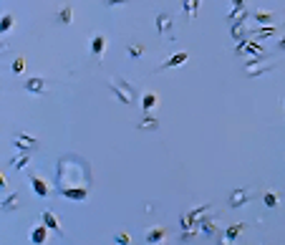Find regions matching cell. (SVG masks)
<instances>
[{
	"mask_svg": "<svg viewBox=\"0 0 285 245\" xmlns=\"http://www.w3.org/2000/svg\"><path fill=\"white\" fill-rule=\"evenodd\" d=\"M278 202H280V200H278L275 192H265V205H268V208H278Z\"/></svg>",
	"mask_w": 285,
	"mask_h": 245,
	"instance_id": "obj_23",
	"label": "cell"
},
{
	"mask_svg": "<svg viewBox=\"0 0 285 245\" xmlns=\"http://www.w3.org/2000/svg\"><path fill=\"white\" fill-rule=\"evenodd\" d=\"M127 53H129L132 58H139V56L144 53V46H139V43H129V46H127Z\"/></svg>",
	"mask_w": 285,
	"mask_h": 245,
	"instance_id": "obj_22",
	"label": "cell"
},
{
	"mask_svg": "<svg viewBox=\"0 0 285 245\" xmlns=\"http://www.w3.org/2000/svg\"><path fill=\"white\" fill-rule=\"evenodd\" d=\"M104 3H106L109 8H114V5H121V3H127V0H104Z\"/></svg>",
	"mask_w": 285,
	"mask_h": 245,
	"instance_id": "obj_28",
	"label": "cell"
},
{
	"mask_svg": "<svg viewBox=\"0 0 285 245\" xmlns=\"http://www.w3.org/2000/svg\"><path fill=\"white\" fill-rule=\"evenodd\" d=\"M159 245H167V243H159Z\"/></svg>",
	"mask_w": 285,
	"mask_h": 245,
	"instance_id": "obj_32",
	"label": "cell"
},
{
	"mask_svg": "<svg viewBox=\"0 0 285 245\" xmlns=\"http://www.w3.org/2000/svg\"><path fill=\"white\" fill-rule=\"evenodd\" d=\"M268 71H273L270 63H263L260 58H248V66H245L248 76H260V73H268Z\"/></svg>",
	"mask_w": 285,
	"mask_h": 245,
	"instance_id": "obj_2",
	"label": "cell"
},
{
	"mask_svg": "<svg viewBox=\"0 0 285 245\" xmlns=\"http://www.w3.org/2000/svg\"><path fill=\"white\" fill-rule=\"evenodd\" d=\"M248 200H250V192L240 187V190H232L230 192V200L227 202H230V208H240V205H245Z\"/></svg>",
	"mask_w": 285,
	"mask_h": 245,
	"instance_id": "obj_8",
	"label": "cell"
},
{
	"mask_svg": "<svg viewBox=\"0 0 285 245\" xmlns=\"http://www.w3.org/2000/svg\"><path fill=\"white\" fill-rule=\"evenodd\" d=\"M30 243L33 245H46L48 243V228L40 223V225H35L33 230H30Z\"/></svg>",
	"mask_w": 285,
	"mask_h": 245,
	"instance_id": "obj_5",
	"label": "cell"
},
{
	"mask_svg": "<svg viewBox=\"0 0 285 245\" xmlns=\"http://www.w3.org/2000/svg\"><path fill=\"white\" fill-rule=\"evenodd\" d=\"M104 51H106V35L96 33V35L91 38V53H94V58H96V61H101Z\"/></svg>",
	"mask_w": 285,
	"mask_h": 245,
	"instance_id": "obj_6",
	"label": "cell"
},
{
	"mask_svg": "<svg viewBox=\"0 0 285 245\" xmlns=\"http://www.w3.org/2000/svg\"><path fill=\"white\" fill-rule=\"evenodd\" d=\"M283 106H285V101H283Z\"/></svg>",
	"mask_w": 285,
	"mask_h": 245,
	"instance_id": "obj_33",
	"label": "cell"
},
{
	"mask_svg": "<svg viewBox=\"0 0 285 245\" xmlns=\"http://www.w3.org/2000/svg\"><path fill=\"white\" fill-rule=\"evenodd\" d=\"M43 225L48 228V230H53V233H58V235H63V228H61V223H58V218L53 215V213H43Z\"/></svg>",
	"mask_w": 285,
	"mask_h": 245,
	"instance_id": "obj_12",
	"label": "cell"
},
{
	"mask_svg": "<svg viewBox=\"0 0 285 245\" xmlns=\"http://www.w3.org/2000/svg\"><path fill=\"white\" fill-rule=\"evenodd\" d=\"M109 89L116 94V99H119L121 104H134V101H137L134 89L127 84V81H121V78H111V81H109Z\"/></svg>",
	"mask_w": 285,
	"mask_h": 245,
	"instance_id": "obj_1",
	"label": "cell"
},
{
	"mask_svg": "<svg viewBox=\"0 0 285 245\" xmlns=\"http://www.w3.org/2000/svg\"><path fill=\"white\" fill-rule=\"evenodd\" d=\"M13 23H15V20H13V15H8V13H5V15H0V35L8 33V30L13 28Z\"/></svg>",
	"mask_w": 285,
	"mask_h": 245,
	"instance_id": "obj_19",
	"label": "cell"
},
{
	"mask_svg": "<svg viewBox=\"0 0 285 245\" xmlns=\"http://www.w3.org/2000/svg\"><path fill=\"white\" fill-rule=\"evenodd\" d=\"M156 30H159V33L172 30V15H169V13H159V15H156Z\"/></svg>",
	"mask_w": 285,
	"mask_h": 245,
	"instance_id": "obj_14",
	"label": "cell"
},
{
	"mask_svg": "<svg viewBox=\"0 0 285 245\" xmlns=\"http://www.w3.org/2000/svg\"><path fill=\"white\" fill-rule=\"evenodd\" d=\"M13 144H15L20 152H30V149L38 147V139H35V137H28V134H15Z\"/></svg>",
	"mask_w": 285,
	"mask_h": 245,
	"instance_id": "obj_4",
	"label": "cell"
},
{
	"mask_svg": "<svg viewBox=\"0 0 285 245\" xmlns=\"http://www.w3.org/2000/svg\"><path fill=\"white\" fill-rule=\"evenodd\" d=\"M156 127H159V121L154 116H144L142 124H139V129H156Z\"/></svg>",
	"mask_w": 285,
	"mask_h": 245,
	"instance_id": "obj_21",
	"label": "cell"
},
{
	"mask_svg": "<svg viewBox=\"0 0 285 245\" xmlns=\"http://www.w3.org/2000/svg\"><path fill=\"white\" fill-rule=\"evenodd\" d=\"M242 230H245V223H237V225H232V228H227V233H225L222 238H225L227 243H232V240H235V238H237V235H240Z\"/></svg>",
	"mask_w": 285,
	"mask_h": 245,
	"instance_id": "obj_16",
	"label": "cell"
},
{
	"mask_svg": "<svg viewBox=\"0 0 285 245\" xmlns=\"http://www.w3.org/2000/svg\"><path fill=\"white\" fill-rule=\"evenodd\" d=\"M164 238H167V230H164V228H154V230H149V233H146V243H149V245H159V243H164Z\"/></svg>",
	"mask_w": 285,
	"mask_h": 245,
	"instance_id": "obj_13",
	"label": "cell"
},
{
	"mask_svg": "<svg viewBox=\"0 0 285 245\" xmlns=\"http://www.w3.org/2000/svg\"><path fill=\"white\" fill-rule=\"evenodd\" d=\"M3 51H8V43H3V40H0V53Z\"/></svg>",
	"mask_w": 285,
	"mask_h": 245,
	"instance_id": "obj_30",
	"label": "cell"
},
{
	"mask_svg": "<svg viewBox=\"0 0 285 245\" xmlns=\"http://www.w3.org/2000/svg\"><path fill=\"white\" fill-rule=\"evenodd\" d=\"M18 202H20V195L10 192L3 202H0V210H3V213H13V210H18Z\"/></svg>",
	"mask_w": 285,
	"mask_h": 245,
	"instance_id": "obj_11",
	"label": "cell"
},
{
	"mask_svg": "<svg viewBox=\"0 0 285 245\" xmlns=\"http://www.w3.org/2000/svg\"><path fill=\"white\" fill-rule=\"evenodd\" d=\"M114 240H116L119 245H129V243H132V235H129V233H116Z\"/></svg>",
	"mask_w": 285,
	"mask_h": 245,
	"instance_id": "obj_24",
	"label": "cell"
},
{
	"mask_svg": "<svg viewBox=\"0 0 285 245\" xmlns=\"http://www.w3.org/2000/svg\"><path fill=\"white\" fill-rule=\"evenodd\" d=\"M275 33V25H263L260 30H258V38H270Z\"/></svg>",
	"mask_w": 285,
	"mask_h": 245,
	"instance_id": "obj_26",
	"label": "cell"
},
{
	"mask_svg": "<svg viewBox=\"0 0 285 245\" xmlns=\"http://www.w3.org/2000/svg\"><path fill=\"white\" fill-rule=\"evenodd\" d=\"M30 185H33V192H35L38 197H48V195H51V185H48L43 177L30 175Z\"/></svg>",
	"mask_w": 285,
	"mask_h": 245,
	"instance_id": "obj_3",
	"label": "cell"
},
{
	"mask_svg": "<svg viewBox=\"0 0 285 245\" xmlns=\"http://www.w3.org/2000/svg\"><path fill=\"white\" fill-rule=\"evenodd\" d=\"M255 20H258V23H270V20H273V13L258 10V13H255Z\"/></svg>",
	"mask_w": 285,
	"mask_h": 245,
	"instance_id": "obj_25",
	"label": "cell"
},
{
	"mask_svg": "<svg viewBox=\"0 0 285 245\" xmlns=\"http://www.w3.org/2000/svg\"><path fill=\"white\" fill-rule=\"evenodd\" d=\"M61 195H63V197H68V200H76V202H81V200H86V195H89V187H63V190H61Z\"/></svg>",
	"mask_w": 285,
	"mask_h": 245,
	"instance_id": "obj_9",
	"label": "cell"
},
{
	"mask_svg": "<svg viewBox=\"0 0 285 245\" xmlns=\"http://www.w3.org/2000/svg\"><path fill=\"white\" fill-rule=\"evenodd\" d=\"M5 190H8V182H5L3 175H0V192H5Z\"/></svg>",
	"mask_w": 285,
	"mask_h": 245,
	"instance_id": "obj_29",
	"label": "cell"
},
{
	"mask_svg": "<svg viewBox=\"0 0 285 245\" xmlns=\"http://www.w3.org/2000/svg\"><path fill=\"white\" fill-rule=\"evenodd\" d=\"M156 101H159L156 94H144V96H142V109H144V111H151V109L156 106Z\"/></svg>",
	"mask_w": 285,
	"mask_h": 245,
	"instance_id": "obj_18",
	"label": "cell"
},
{
	"mask_svg": "<svg viewBox=\"0 0 285 245\" xmlns=\"http://www.w3.org/2000/svg\"><path fill=\"white\" fill-rule=\"evenodd\" d=\"M25 91H30V94H46V81L38 78V76L28 78L25 81Z\"/></svg>",
	"mask_w": 285,
	"mask_h": 245,
	"instance_id": "obj_10",
	"label": "cell"
},
{
	"mask_svg": "<svg viewBox=\"0 0 285 245\" xmlns=\"http://www.w3.org/2000/svg\"><path fill=\"white\" fill-rule=\"evenodd\" d=\"M10 165H13V170H25L28 165H30V157H28V152H20L13 162H10Z\"/></svg>",
	"mask_w": 285,
	"mask_h": 245,
	"instance_id": "obj_15",
	"label": "cell"
},
{
	"mask_svg": "<svg viewBox=\"0 0 285 245\" xmlns=\"http://www.w3.org/2000/svg\"><path fill=\"white\" fill-rule=\"evenodd\" d=\"M23 68H25V58L20 56V58H15V61H13V73H20Z\"/></svg>",
	"mask_w": 285,
	"mask_h": 245,
	"instance_id": "obj_27",
	"label": "cell"
},
{
	"mask_svg": "<svg viewBox=\"0 0 285 245\" xmlns=\"http://www.w3.org/2000/svg\"><path fill=\"white\" fill-rule=\"evenodd\" d=\"M58 20L68 25V23L73 20V8H68V5H66V8H61V10H58Z\"/></svg>",
	"mask_w": 285,
	"mask_h": 245,
	"instance_id": "obj_20",
	"label": "cell"
},
{
	"mask_svg": "<svg viewBox=\"0 0 285 245\" xmlns=\"http://www.w3.org/2000/svg\"><path fill=\"white\" fill-rule=\"evenodd\" d=\"M197 10H199V0H184V13L194 20L197 18Z\"/></svg>",
	"mask_w": 285,
	"mask_h": 245,
	"instance_id": "obj_17",
	"label": "cell"
},
{
	"mask_svg": "<svg viewBox=\"0 0 285 245\" xmlns=\"http://www.w3.org/2000/svg\"><path fill=\"white\" fill-rule=\"evenodd\" d=\"M278 46H280V51H285V38H280V43H278Z\"/></svg>",
	"mask_w": 285,
	"mask_h": 245,
	"instance_id": "obj_31",
	"label": "cell"
},
{
	"mask_svg": "<svg viewBox=\"0 0 285 245\" xmlns=\"http://www.w3.org/2000/svg\"><path fill=\"white\" fill-rule=\"evenodd\" d=\"M187 51H179V53H174V56H169L164 63H161L156 71H164V68H177V66H182V63H187Z\"/></svg>",
	"mask_w": 285,
	"mask_h": 245,
	"instance_id": "obj_7",
	"label": "cell"
}]
</instances>
